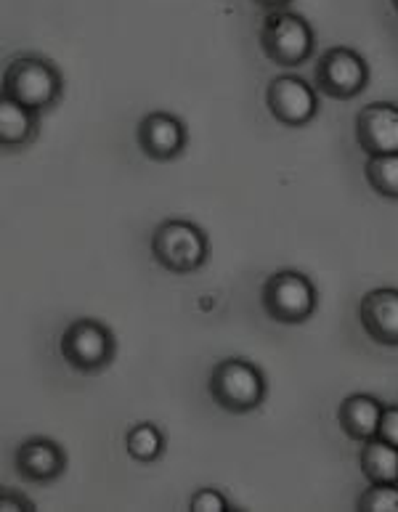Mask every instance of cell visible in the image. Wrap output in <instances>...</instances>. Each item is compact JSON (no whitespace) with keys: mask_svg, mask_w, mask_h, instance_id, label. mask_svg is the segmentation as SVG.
<instances>
[{"mask_svg":"<svg viewBox=\"0 0 398 512\" xmlns=\"http://www.w3.org/2000/svg\"><path fill=\"white\" fill-rule=\"evenodd\" d=\"M64 75L51 59L40 54H16L3 69V96L35 112L54 109L62 101Z\"/></svg>","mask_w":398,"mask_h":512,"instance_id":"1","label":"cell"},{"mask_svg":"<svg viewBox=\"0 0 398 512\" xmlns=\"http://www.w3.org/2000/svg\"><path fill=\"white\" fill-rule=\"evenodd\" d=\"M207 390L215 406L229 414H250L261 409L268 396L263 369L247 359H223L210 372Z\"/></svg>","mask_w":398,"mask_h":512,"instance_id":"2","label":"cell"},{"mask_svg":"<svg viewBox=\"0 0 398 512\" xmlns=\"http://www.w3.org/2000/svg\"><path fill=\"white\" fill-rule=\"evenodd\" d=\"M258 43H261V51L268 62L292 69L306 64L314 56L316 35L314 27L303 16L284 8V11H268L263 16Z\"/></svg>","mask_w":398,"mask_h":512,"instance_id":"3","label":"cell"},{"mask_svg":"<svg viewBox=\"0 0 398 512\" xmlns=\"http://www.w3.org/2000/svg\"><path fill=\"white\" fill-rule=\"evenodd\" d=\"M152 258L168 274H194L210 258V242L197 223L170 218L152 231Z\"/></svg>","mask_w":398,"mask_h":512,"instance_id":"4","label":"cell"},{"mask_svg":"<svg viewBox=\"0 0 398 512\" xmlns=\"http://www.w3.org/2000/svg\"><path fill=\"white\" fill-rule=\"evenodd\" d=\"M59 351L69 367L80 375H99L117 356L115 332L96 319H75L62 332Z\"/></svg>","mask_w":398,"mask_h":512,"instance_id":"5","label":"cell"},{"mask_svg":"<svg viewBox=\"0 0 398 512\" xmlns=\"http://www.w3.org/2000/svg\"><path fill=\"white\" fill-rule=\"evenodd\" d=\"M319 295L314 282L300 271L284 268L266 279L261 290V306L276 324H303L314 316Z\"/></svg>","mask_w":398,"mask_h":512,"instance_id":"6","label":"cell"},{"mask_svg":"<svg viewBox=\"0 0 398 512\" xmlns=\"http://www.w3.org/2000/svg\"><path fill=\"white\" fill-rule=\"evenodd\" d=\"M314 85L327 99L351 101L367 91L369 64L353 48H327L314 67Z\"/></svg>","mask_w":398,"mask_h":512,"instance_id":"7","label":"cell"},{"mask_svg":"<svg viewBox=\"0 0 398 512\" xmlns=\"http://www.w3.org/2000/svg\"><path fill=\"white\" fill-rule=\"evenodd\" d=\"M266 107L276 123L303 128L319 115V96L303 77L279 75L266 85Z\"/></svg>","mask_w":398,"mask_h":512,"instance_id":"8","label":"cell"},{"mask_svg":"<svg viewBox=\"0 0 398 512\" xmlns=\"http://www.w3.org/2000/svg\"><path fill=\"white\" fill-rule=\"evenodd\" d=\"M138 149L154 162H173L186 152L189 130L170 112H149L136 128Z\"/></svg>","mask_w":398,"mask_h":512,"instance_id":"9","label":"cell"},{"mask_svg":"<svg viewBox=\"0 0 398 512\" xmlns=\"http://www.w3.org/2000/svg\"><path fill=\"white\" fill-rule=\"evenodd\" d=\"M16 475L27 483H46L59 481L67 470V451L62 444H56L54 438L32 436L16 446L14 454Z\"/></svg>","mask_w":398,"mask_h":512,"instance_id":"10","label":"cell"},{"mask_svg":"<svg viewBox=\"0 0 398 512\" xmlns=\"http://www.w3.org/2000/svg\"><path fill=\"white\" fill-rule=\"evenodd\" d=\"M356 144L367 157L398 154V107L388 101L367 104L356 115Z\"/></svg>","mask_w":398,"mask_h":512,"instance_id":"11","label":"cell"},{"mask_svg":"<svg viewBox=\"0 0 398 512\" xmlns=\"http://www.w3.org/2000/svg\"><path fill=\"white\" fill-rule=\"evenodd\" d=\"M361 327L377 345L398 348V290L377 287L359 303Z\"/></svg>","mask_w":398,"mask_h":512,"instance_id":"12","label":"cell"},{"mask_svg":"<svg viewBox=\"0 0 398 512\" xmlns=\"http://www.w3.org/2000/svg\"><path fill=\"white\" fill-rule=\"evenodd\" d=\"M383 401L375 396H367V393H353L340 404L337 409V422H340V430L351 441H359V444H367L372 438H377V430H380V420H383Z\"/></svg>","mask_w":398,"mask_h":512,"instance_id":"13","label":"cell"},{"mask_svg":"<svg viewBox=\"0 0 398 512\" xmlns=\"http://www.w3.org/2000/svg\"><path fill=\"white\" fill-rule=\"evenodd\" d=\"M40 133V112L24 107L19 101L3 96L0 99V146L16 152L30 146Z\"/></svg>","mask_w":398,"mask_h":512,"instance_id":"14","label":"cell"},{"mask_svg":"<svg viewBox=\"0 0 398 512\" xmlns=\"http://www.w3.org/2000/svg\"><path fill=\"white\" fill-rule=\"evenodd\" d=\"M359 465L369 483H398V449L385 444L383 438H372L364 444Z\"/></svg>","mask_w":398,"mask_h":512,"instance_id":"15","label":"cell"},{"mask_svg":"<svg viewBox=\"0 0 398 512\" xmlns=\"http://www.w3.org/2000/svg\"><path fill=\"white\" fill-rule=\"evenodd\" d=\"M125 449L133 462L141 465H152L165 454V433L160 425L154 422H136L128 433H125Z\"/></svg>","mask_w":398,"mask_h":512,"instance_id":"16","label":"cell"},{"mask_svg":"<svg viewBox=\"0 0 398 512\" xmlns=\"http://www.w3.org/2000/svg\"><path fill=\"white\" fill-rule=\"evenodd\" d=\"M364 178L372 186V192L383 199L398 202V154H377L369 157L364 165Z\"/></svg>","mask_w":398,"mask_h":512,"instance_id":"17","label":"cell"},{"mask_svg":"<svg viewBox=\"0 0 398 512\" xmlns=\"http://www.w3.org/2000/svg\"><path fill=\"white\" fill-rule=\"evenodd\" d=\"M361 512H398V483H369L356 502Z\"/></svg>","mask_w":398,"mask_h":512,"instance_id":"18","label":"cell"},{"mask_svg":"<svg viewBox=\"0 0 398 512\" xmlns=\"http://www.w3.org/2000/svg\"><path fill=\"white\" fill-rule=\"evenodd\" d=\"M189 510L192 512H226L234 510L231 502L223 497L218 489H199L197 494H192L189 499Z\"/></svg>","mask_w":398,"mask_h":512,"instance_id":"19","label":"cell"},{"mask_svg":"<svg viewBox=\"0 0 398 512\" xmlns=\"http://www.w3.org/2000/svg\"><path fill=\"white\" fill-rule=\"evenodd\" d=\"M377 438H383L385 444H391L398 449V404L385 406L383 409V420H380Z\"/></svg>","mask_w":398,"mask_h":512,"instance_id":"20","label":"cell"},{"mask_svg":"<svg viewBox=\"0 0 398 512\" xmlns=\"http://www.w3.org/2000/svg\"><path fill=\"white\" fill-rule=\"evenodd\" d=\"M0 510L3 512H16V510H35V502L27 497H22V494H8V491H3V497H0Z\"/></svg>","mask_w":398,"mask_h":512,"instance_id":"21","label":"cell"},{"mask_svg":"<svg viewBox=\"0 0 398 512\" xmlns=\"http://www.w3.org/2000/svg\"><path fill=\"white\" fill-rule=\"evenodd\" d=\"M253 3L268 14V11H284V8H290L292 0H253Z\"/></svg>","mask_w":398,"mask_h":512,"instance_id":"22","label":"cell"},{"mask_svg":"<svg viewBox=\"0 0 398 512\" xmlns=\"http://www.w3.org/2000/svg\"><path fill=\"white\" fill-rule=\"evenodd\" d=\"M391 3H393V8H396V14H398V0H391Z\"/></svg>","mask_w":398,"mask_h":512,"instance_id":"23","label":"cell"}]
</instances>
